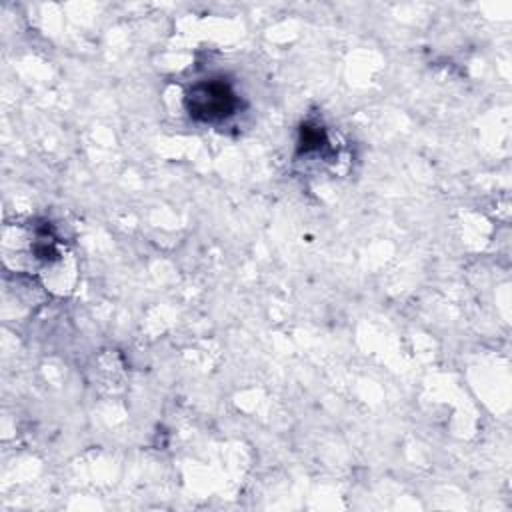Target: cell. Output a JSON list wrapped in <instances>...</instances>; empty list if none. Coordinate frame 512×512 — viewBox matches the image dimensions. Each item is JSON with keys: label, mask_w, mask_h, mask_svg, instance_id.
<instances>
[{"label": "cell", "mask_w": 512, "mask_h": 512, "mask_svg": "<svg viewBox=\"0 0 512 512\" xmlns=\"http://www.w3.org/2000/svg\"><path fill=\"white\" fill-rule=\"evenodd\" d=\"M238 106L236 94L222 80H208L196 84L186 96V108L192 118L214 122L234 114Z\"/></svg>", "instance_id": "6da1fadb"}]
</instances>
